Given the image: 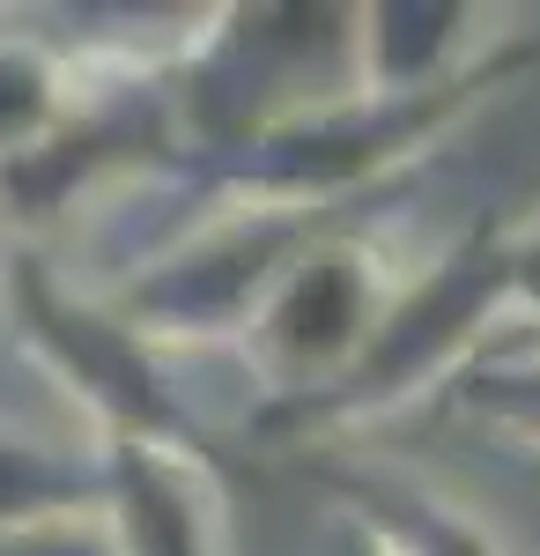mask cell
<instances>
[{
	"instance_id": "1",
	"label": "cell",
	"mask_w": 540,
	"mask_h": 556,
	"mask_svg": "<svg viewBox=\"0 0 540 556\" xmlns=\"http://www.w3.org/2000/svg\"><path fill=\"white\" fill-rule=\"evenodd\" d=\"M503 230H511V223H481L466 245H452L415 290H400V298L377 312V327L363 334L356 364H348L340 379L319 386V393H304V401H282L267 424L311 430V424H326V416L393 408V401L422 393L437 371H466V364L481 356V342H489V327L511 312Z\"/></svg>"
},
{
	"instance_id": "2",
	"label": "cell",
	"mask_w": 540,
	"mask_h": 556,
	"mask_svg": "<svg viewBox=\"0 0 540 556\" xmlns=\"http://www.w3.org/2000/svg\"><path fill=\"white\" fill-rule=\"evenodd\" d=\"M119 519L133 556H215V497L208 475L170 460L164 445L119 438Z\"/></svg>"
},
{
	"instance_id": "3",
	"label": "cell",
	"mask_w": 540,
	"mask_h": 556,
	"mask_svg": "<svg viewBox=\"0 0 540 556\" xmlns=\"http://www.w3.org/2000/svg\"><path fill=\"white\" fill-rule=\"evenodd\" d=\"M459 401H466L481 424L540 445V349H497V356L481 349V356L459 371Z\"/></svg>"
},
{
	"instance_id": "4",
	"label": "cell",
	"mask_w": 540,
	"mask_h": 556,
	"mask_svg": "<svg viewBox=\"0 0 540 556\" xmlns=\"http://www.w3.org/2000/svg\"><path fill=\"white\" fill-rule=\"evenodd\" d=\"M503 260H511V312L540 319V223H511L503 230Z\"/></svg>"
}]
</instances>
